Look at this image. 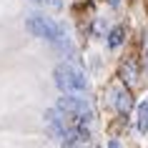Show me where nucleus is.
<instances>
[{
	"label": "nucleus",
	"instance_id": "4",
	"mask_svg": "<svg viewBox=\"0 0 148 148\" xmlns=\"http://www.w3.org/2000/svg\"><path fill=\"white\" fill-rule=\"evenodd\" d=\"M110 95H113L110 101H113V106H116L118 113H128V110L133 108V98H131V93H128L123 86H116L110 90Z\"/></svg>",
	"mask_w": 148,
	"mask_h": 148
},
{
	"label": "nucleus",
	"instance_id": "1",
	"mask_svg": "<svg viewBox=\"0 0 148 148\" xmlns=\"http://www.w3.org/2000/svg\"><path fill=\"white\" fill-rule=\"evenodd\" d=\"M53 78H55V86L60 88L63 93H80L88 88V80L83 75V70L70 65V63H60L55 65L53 70Z\"/></svg>",
	"mask_w": 148,
	"mask_h": 148
},
{
	"label": "nucleus",
	"instance_id": "3",
	"mask_svg": "<svg viewBox=\"0 0 148 148\" xmlns=\"http://www.w3.org/2000/svg\"><path fill=\"white\" fill-rule=\"evenodd\" d=\"M25 28L35 35V38H43V40H63V28L55 23L53 18H45V15H30L25 20Z\"/></svg>",
	"mask_w": 148,
	"mask_h": 148
},
{
	"label": "nucleus",
	"instance_id": "6",
	"mask_svg": "<svg viewBox=\"0 0 148 148\" xmlns=\"http://www.w3.org/2000/svg\"><path fill=\"white\" fill-rule=\"evenodd\" d=\"M136 125H138L140 133L148 131V101H143L138 106V118H136Z\"/></svg>",
	"mask_w": 148,
	"mask_h": 148
},
{
	"label": "nucleus",
	"instance_id": "10",
	"mask_svg": "<svg viewBox=\"0 0 148 148\" xmlns=\"http://www.w3.org/2000/svg\"><path fill=\"white\" fill-rule=\"evenodd\" d=\"M108 5H113V8H118V5H121V0H108Z\"/></svg>",
	"mask_w": 148,
	"mask_h": 148
},
{
	"label": "nucleus",
	"instance_id": "8",
	"mask_svg": "<svg viewBox=\"0 0 148 148\" xmlns=\"http://www.w3.org/2000/svg\"><path fill=\"white\" fill-rule=\"evenodd\" d=\"M33 3H38V5H43V8H53V10L63 8V0H33Z\"/></svg>",
	"mask_w": 148,
	"mask_h": 148
},
{
	"label": "nucleus",
	"instance_id": "2",
	"mask_svg": "<svg viewBox=\"0 0 148 148\" xmlns=\"http://www.w3.org/2000/svg\"><path fill=\"white\" fill-rule=\"evenodd\" d=\"M55 108L60 110V113H65V116H70L75 123H80V125H88L90 121H93V110H90V106H88L86 98L63 95L60 101H58V106H55Z\"/></svg>",
	"mask_w": 148,
	"mask_h": 148
},
{
	"label": "nucleus",
	"instance_id": "11",
	"mask_svg": "<svg viewBox=\"0 0 148 148\" xmlns=\"http://www.w3.org/2000/svg\"><path fill=\"white\" fill-rule=\"evenodd\" d=\"M146 68H148V48H146Z\"/></svg>",
	"mask_w": 148,
	"mask_h": 148
},
{
	"label": "nucleus",
	"instance_id": "7",
	"mask_svg": "<svg viewBox=\"0 0 148 148\" xmlns=\"http://www.w3.org/2000/svg\"><path fill=\"white\" fill-rule=\"evenodd\" d=\"M136 75H138V70L133 65V60H125L123 63V78L125 80H136Z\"/></svg>",
	"mask_w": 148,
	"mask_h": 148
},
{
	"label": "nucleus",
	"instance_id": "9",
	"mask_svg": "<svg viewBox=\"0 0 148 148\" xmlns=\"http://www.w3.org/2000/svg\"><path fill=\"white\" fill-rule=\"evenodd\" d=\"M108 148H121V143H118V140L113 138V140H110V143H108Z\"/></svg>",
	"mask_w": 148,
	"mask_h": 148
},
{
	"label": "nucleus",
	"instance_id": "5",
	"mask_svg": "<svg viewBox=\"0 0 148 148\" xmlns=\"http://www.w3.org/2000/svg\"><path fill=\"white\" fill-rule=\"evenodd\" d=\"M123 40H125V28L123 25H116V28L108 33V45L118 48V45H123Z\"/></svg>",
	"mask_w": 148,
	"mask_h": 148
}]
</instances>
